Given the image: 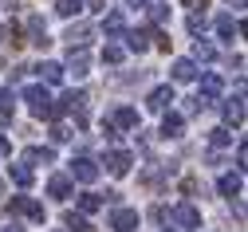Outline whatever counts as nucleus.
<instances>
[{
    "instance_id": "1",
    "label": "nucleus",
    "mask_w": 248,
    "mask_h": 232,
    "mask_svg": "<svg viewBox=\"0 0 248 232\" xmlns=\"http://www.w3.org/2000/svg\"><path fill=\"white\" fill-rule=\"evenodd\" d=\"M24 103L32 107L36 118H55V103H51V94H47L44 87H28V91H24Z\"/></svg>"
},
{
    "instance_id": "2",
    "label": "nucleus",
    "mask_w": 248,
    "mask_h": 232,
    "mask_svg": "<svg viewBox=\"0 0 248 232\" xmlns=\"http://www.w3.org/2000/svg\"><path fill=\"white\" fill-rule=\"evenodd\" d=\"M170 220H173L177 228H189V232H193V228H201V209L189 205V201H185V205H173V209H170Z\"/></svg>"
},
{
    "instance_id": "3",
    "label": "nucleus",
    "mask_w": 248,
    "mask_h": 232,
    "mask_svg": "<svg viewBox=\"0 0 248 232\" xmlns=\"http://www.w3.org/2000/svg\"><path fill=\"white\" fill-rule=\"evenodd\" d=\"M83 110H87V94H83V91H67V94L55 103V118H59V114H79V122H83Z\"/></svg>"
},
{
    "instance_id": "4",
    "label": "nucleus",
    "mask_w": 248,
    "mask_h": 232,
    "mask_svg": "<svg viewBox=\"0 0 248 232\" xmlns=\"http://www.w3.org/2000/svg\"><path fill=\"white\" fill-rule=\"evenodd\" d=\"M12 213H20V217H28V220H36V224H44L47 220V213H44V205L40 201H32V197H12V205H8Z\"/></svg>"
},
{
    "instance_id": "5",
    "label": "nucleus",
    "mask_w": 248,
    "mask_h": 232,
    "mask_svg": "<svg viewBox=\"0 0 248 232\" xmlns=\"http://www.w3.org/2000/svg\"><path fill=\"white\" fill-rule=\"evenodd\" d=\"M170 103H177V98H173V87L166 83V87H154L150 94H146V107L154 110V114H166L170 110Z\"/></svg>"
},
{
    "instance_id": "6",
    "label": "nucleus",
    "mask_w": 248,
    "mask_h": 232,
    "mask_svg": "<svg viewBox=\"0 0 248 232\" xmlns=\"http://www.w3.org/2000/svg\"><path fill=\"white\" fill-rule=\"evenodd\" d=\"M71 181H83V185L99 181V161H91V157H75V161H71Z\"/></svg>"
},
{
    "instance_id": "7",
    "label": "nucleus",
    "mask_w": 248,
    "mask_h": 232,
    "mask_svg": "<svg viewBox=\"0 0 248 232\" xmlns=\"http://www.w3.org/2000/svg\"><path fill=\"white\" fill-rule=\"evenodd\" d=\"M103 165H107L114 177H126V173H130V165H134V157H130L126 150H110V154L103 157Z\"/></svg>"
},
{
    "instance_id": "8",
    "label": "nucleus",
    "mask_w": 248,
    "mask_h": 232,
    "mask_svg": "<svg viewBox=\"0 0 248 232\" xmlns=\"http://www.w3.org/2000/svg\"><path fill=\"white\" fill-rule=\"evenodd\" d=\"M221 91H225V83H221V75H217V71H205V75H201V91H197L201 103H213V98H221Z\"/></svg>"
},
{
    "instance_id": "9",
    "label": "nucleus",
    "mask_w": 248,
    "mask_h": 232,
    "mask_svg": "<svg viewBox=\"0 0 248 232\" xmlns=\"http://www.w3.org/2000/svg\"><path fill=\"white\" fill-rule=\"evenodd\" d=\"M110 228H114V232H134V228H138V209H122V205H118V209L110 213Z\"/></svg>"
},
{
    "instance_id": "10",
    "label": "nucleus",
    "mask_w": 248,
    "mask_h": 232,
    "mask_svg": "<svg viewBox=\"0 0 248 232\" xmlns=\"http://www.w3.org/2000/svg\"><path fill=\"white\" fill-rule=\"evenodd\" d=\"M51 161H55V150H51V146H28L20 165H28V170H32V165H51Z\"/></svg>"
},
{
    "instance_id": "11",
    "label": "nucleus",
    "mask_w": 248,
    "mask_h": 232,
    "mask_svg": "<svg viewBox=\"0 0 248 232\" xmlns=\"http://www.w3.org/2000/svg\"><path fill=\"white\" fill-rule=\"evenodd\" d=\"M24 44H36V47H47V44H51L44 16H28V40H24Z\"/></svg>"
},
{
    "instance_id": "12",
    "label": "nucleus",
    "mask_w": 248,
    "mask_h": 232,
    "mask_svg": "<svg viewBox=\"0 0 248 232\" xmlns=\"http://www.w3.org/2000/svg\"><path fill=\"white\" fill-rule=\"evenodd\" d=\"M63 71H71L75 79H83V75L91 71V55H87V47H79V51L71 47V55H67V67H63Z\"/></svg>"
},
{
    "instance_id": "13",
    "label": "nucleus",
    "mask_w": 248,
    "mask_h": 232,
    "mask_svg": "<svg viewBox=\"0 0 248 232\" xmlns=\"http://www.w3.org/2000/svg\"><path fill=\"white\" fill-rule=\"evenodd\" d=\"M221 114H225L229 126H244V94H236V98H229V103H221Z\"/></svg>"
},
{
    "instance_id": "14",
    "label": "nucleus",
    "mask_w": 248,
    "mask_h": 232,
    "mask_svg": "<svg viewBox=\"0 0 248 232\" xmlns=\"http://www.w3.org/2000/svg\"><path fill=\"white\" fill-rule=\"evenodd\" d=\"M217 189H221L225 197H240V193H244V177H240V170H236V173H221Z\"/></svg>"
},
{
    "instance_id": "15",
    "label": "nucleus",
    "mask_w": 248,
    "mask_h": 232,
    "mask_svg": "<svg viewBox=\"0 0 248 232\" xmlns=\"http://www.w3.org/2000/svg\"><path fill=\"white\" fill-rule=\"evenodd\" d=\"M36 71H40L44 83H63V75H67V71H63V63H55V59H44Z\"/></svg>"
},
{
    "instance_id": "16",
    "label": "nucleus",
    "mask_w": 248,
    "mask_h": 232,
    "mask_svg": "<svg viewBox=\"0 0 248 232\" xmlns=\"http://www.w3.org/2000/svg\"><path fill=\"white\" fill-rule=\"evenodd\" d=\"M181 130H185V114H166L162 118V138H181Z\"/></svg>"
},
{
    "instance_id": "17",
    "label": "nucleus",
    "mask_w": 248,
    "mask_h": 232,
    "mask_svg": "<svg viewBox=\"0 0 248 232\" xmlns=\"http://www.w3.org/2000/svg\"><path fill=\"white\" fill-rule=\"evenodd\" d=\"M67 44H71L75 51L87 47V44H91V28H87V24H71V28H67Z\"/></svg>"
},
{
    "instance_id": "18",
    "label": "nucleus",
    "mask_w": 248,
    "mask_h": 232,
    "mask_svg": "<svg viewBox=\"0 0 248 232\" xmlns=\"http://www.w3.org/2000/svg\"><path fill=\"white\" fill-rule=\"evenodd\" d=\"M47 193H51V197H59V201H67V197H71V177L55 173V177L47 181Z\"/></svg>"
},
{
    "instance_id": "19",
    "label": "nucleus",
    "mask_w": 248,
    "mask_h": 232,
    "mask_svg": "<svg viewBox=\"0 0 248 232\" xmlns=\"http://www.w3.org/2000/svg\"><path fill=\"white\" fill-rule=\"evenodd\" d=\"M173 79H177V83L197 79V63H193V59H177V63H173Z\"/></svg>"
},
{
    "instance_id": "20",
    "label": "nucleus",
    "mask_w": 248,
    "mask_h": 232,
    "mask_svg": "<svg viewBox=\"0 0 248 232\" xmlns=\"http://www.w3.org/2000/svg\"><path fill=\"white\" fill-rule=\"evenodd\" d=\"M217 36H221V40L240 36V20H232V16H217Z\"/></svg>"
},
{
    "instance_id": "21",
    "label": "nucleus",
    "mask_w": 248,
    "mask_h": 232,
    "mask_svg": "<svg viewBox=\"0 0 248 232\" xmlns=\"http://www.w3.org/2000/svg\"><path fill=\"white\" fill-rule=\"evenodd\" d=\"M114 126H118V130H134V126H138V110L118 107V110H114Z\"/></svg>"
},
{
    "instance_id": "22",
    "label": "nucleus",
    "mask_w": 248,
    "mask_h": 232,
    "mask_svg": "<svg viewBox=\"0 0 248 232\" xmlns=\"http://www.w3.org/2000/svg\"><path fill=\"white\" fill-rule=\"evenodd\" d=\"M103 209V197L99 193H83L79 197V217H91V213H99Z\"/></svg>"
},
{
    "instance_id": "23",
    "label": "nucleus",
    "mask_w": 248,
    "mask_h": 232,
    "mask_svg": "<svg viewBox=\"0 0 248 232\" xmlns=\"http://www.w3.org/2000/svg\"><path fill=\"white\" fill-rule=\"evenodd\" d=\"M122 40H126V47H130V51H138V55L150 47V36H146V31H122Z\"/></svg>"
},
{
    "instance_id": "24",
    "label": "nucleus",
    "mask_w": 248,
    "mask_h": 232,
    "mask_svg": "<svg viewBox=\"0 0 248 232\" xmlns=\"http://www.w3.org/2000/svg\"><path fill=\"white\" fill-rule=\"evenodd\" d=\"M197 59H201V63H213V59H217V47H213L209 40H193V63H197Z\"/></svg>"
},
{
    "instance_id": "25",
    "label": "nucleus",
    "mask_w": 248,
    "mask_h": 232,
    "mask_svg": "<svg viewBox=\"0 0 248 232\" xmlns=\"http://www.w3.org/2000/svg\"><path fill=\"white\" fill-rule=\"evenodd\" d=\"M8 173H12V181H16L20 189H28V185H32V181H36V173H32V170H28V165H8Z\"/></svg>"
},
{
    "instance_id": "26",
    "label": "nucleus",
    "mask_w": 248,
    "mask_h": 232,
    "mask_svg": "<svg viewBox=\"0 0 248 232\" xmlns=\"http://www.w3.org/2000/svg\"><path fill=\"white\" fill-rule=\"evenodd\" d=\"M122 59H126V47H122V44H107V47H103V63H110V67H118Z\"/></svg>"
},
{
    "instance_id": "27",
    "label": "nucleus",
    "mask_w": 248,
    "mask_h": 232,
    "mask_svg": "<svg viewBox=\"0 0 248 232\" xmlns=\"http://www.w3.org/2000/svg\"><path fill=\"white\" fill-rule=\"evenodd\" d=\"M55 12L63 16V20H71V16L83 12V0H55Z\"/></svg>"
},
{
    "instance_id": "28",
    "label": "nucleus",
    "mask_w": 248,
    "mask_h": 232,
    "mask_svg": "<svg viewBox=\"0 0 248 232\" xmlns=\"http://www.w3.org/2000/svg\"><path fill=\"white\" fill-rule=\"evenodd\" d=\"M63 224H67L71 232H95V224H91L87 217H79V213H67V217H63Z\"/></svg>"
},
{
    "instance_id": "29",
    "label": "nucleus",
    "mask_w": 248,
    "mask_h": 232,
    "mask_svg": "<svg viewBox=\"0 0 248 232\" xmlns=\"http://www.w3.org/2000/svg\"><path fill=\"white\" fill-rule=\"evenodd\" d=\"M103 31H107V36H122V31H126V20H122L118 12H110V16L103 20Z\"/></svg>"
},
{
    "instance_id": "30",
    "label": "nucleus",
    "mask_w": 248,
    "mask_h": 232,
    "mask_svg": "<svg viewBox=\"0 0 248 232\" xmlns=\"http://www.w3.org/2000/svg\"><path fill=\"white\" fill-rule=\"evenodd\" d=\"M12 110H16L12 91H0V122H12Z\"/></svg>"
},
{
    "instance_id": "31",
    "label": "nucleus",
    "mask_w": 248,
    "mask_h": 232,
    "mask_svg": "<svg viewBox=\"0 0 248 232\" xmlns=\"http://www.w3.org/2000/svg\"><path fill=\"white\" fill-rule=\"evenodd\" d=\"M209 142H213L217 150H221V146H229V142H232V134H229L225 126H217V130H209Z\"/></svg>"
},
{
    "instance_id": "32",
    "label": "nucleus",
    "mask_w": 248,
    "mask_h": 232,
    "mask_svg": "<svg viewBox=\"0 0 248 232\" xmlns=\"http://www.w3.org/2000/svg\"><path fill=\"white\" fill-rule=\"evenodd\" d=\"M189 31L201 40V31H205V12H189Z\"/></svg>"
},
{
    "instance_id": "33",
    "label": "nucleus",
    "mask_w": 248,
    "mask_h": 232,
    "mask_svg": "<svg viewBox=\"0 0 248 232\" xmlns=\"http://www.w3.org/2000/svg\"><path fill=\"white\" fill-rule=\"evenodd\" d=\"M8 44H12V47H20V44H24V31H20V28H16V24H12V28H8Z\"/></svg>"
},
{
    "instance_id": "34",
    "label": "nucleus",
    "mask_w": 248,
    "mask_h": 232,
    "mask_svg": "<svg viewBox=\"0 0 248 232\" xmlns=\"http://www.w3.org/2000/svg\"><path fill=\"white\" fill-rule=\"evenodd\" d=\"M154 44H158V47H162V51H170V44H173V40H170V36H166V31H154Z\"/></svg>"
},
{
    "instance_id": "35",
    "label": "nucleus",
    "mask_w": 248,
    "mask_h": 232,
    "mask_svg": "<svg viewBox=\"0 0 248 232\" xmlns=\"http://www.w3.org/2000/svg\"><path fill=\"white\" fill-rule=\"evenodd\" d=\"M51 138H55V142H67V138H71V130H67V126H55V130H51Z\"/></svg>"
},
{
    "instance_id": "36",
    "label": "nucleus",
    "mask_w": 248,
    "mask_h": 232,
    "mask_svg": "<svg viewBox=\"0 0 248 232\" xmlns=\"http://www.w3.org/2000/svg\"><path fill=\"white\" fill-rule=\"evenodd\" d=\"M185 8H189V12H205L209 0H185Z\"/></svg>"
},
{
    "instance_id": "37",
    "label": "nucleus",
    "mask_w": 248,
    "mask_h": 232,
    "mask_svg": "<svg viewBox=\"0 0 248 232\" xmlns=\"http://www.w3.org/2000/svg\"><path fill=\"white\" fill-rule=\"evenodd\" d=\"M181 193H189V197H193V193H197V181H193V177H185V181H181Z\"/></svg>"
},
{
    "instance_id": "38",
    "label": "nucleus",
    "mask_w": 248,
    "mask_h": 232,
    "mask_svg": "<svg viewBox=\"0 0 248 232\" xmlns=\"http://www.w3.org/2000/svg\"><path fill=\"white\" fill-rule=\"evenodd\" d=\"M0 154H12V146H8V138L0 134Z\"/></svg>"
},
{
    "instance_id": "39",
    "label": "nucleus",
    "mask_w": 248,
    "mask_h": 232,
    "mask_svg": "<svg viewBox=\"0 0 248 232\" xmlns=\"http://www.w3.org/2000/svg\"><path fill=\"white\" fill-rule=\"evenodd\" d=\"M0 232H24V228H20L16 220H12V224H4V228H0Z\"/></svg>"
},
{
    "instance_id": "40",
    "label": "nucleus",
    "mask_w": 248,
    "mask_h": 232,
    "mask_svg": "<svg viewBox=\"0 0 248 232\" xmlns=\"http://www.w3.org/2000/svg\"><path fill=\"white\" fill-rule=\"evenodd\" d=\"M126 4H130V8H146V0H126Z\"/></svg>"
},
{
    "instance_id": "41",
    "label": "nucleus",
    "mask_w": 248,
    "mask_h": 232,
    "mask_svg": "<svg viewBox=\"0 0 248 232\" xmlns=\"http://www.w3.org/2000/svg\"><path fill=\"white\" fill-rule=\"evenodd\" d=\"M103 4H107V0H91V8H99V12H103Z\"/></svg>"
},
{
    "instance_id": "42",
    "label": "nucleus",
    "mask_w": 248,
    "mask_h": 232,
    "mask_svg": "<svg viewBox=\"0 0 248 232\" xmlns=\"http://www.w3.org/2000/svg\"><path fill=\"white\" fill-rule=\"evenodd\" d=\"M0 44H4V28H0Z\"/></svg>"
},
{
    "instance_id": "43",
    "label": "nucleus",
    "mask_w": 248,
    "mask_h": 232,
    "mask_svg": "<svg viewBox=\"0 0 248 232\" xmlns=\"http://www.w3.org/2000/svg\"><path fill=\"white\" fill-rule=\"evenodd\" d=\"M0 197H4V185H0Z\"/></svg>"
},
{
    "instance_id": "44",
    "label": "nucleus",
    "mask_w": 248,
    "mask_h": 232,
    "mask_svg": "<svg viewBox=\"0 0 248 232\" xmlns=\"http://www.w3.org/2000/svg\"><path fill=\"white\" fill-rule=\"evenodd\" d=\"M166 232H173V228H166Z\"/></svg>"
}]
</instances>
